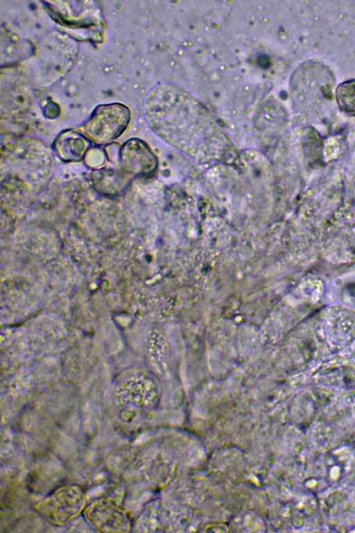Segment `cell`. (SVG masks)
<instances>
[{"label":"cell","mask_w":355,"mask_h":533,"mask_svg":"<svg viewBox=\"0 0 355 533\" xmlns=\"http://www.w3.org/2000/svg\"><path fill=\"white\" fill-rule=\"evenodd\" d=\"M85 488L78 484L57 487L34 505L35 511L47 522L62 526L83 511L86 502Z\"/></svg>","instance_id":"obj_3"},{"label":"cell","mask_w":355,"mask_h":533,"mask_svg":"<svg viewBox=\"0 0 355 533\" xmlns=\"http://www.w3.org/2000/svg\"><path fill=\"white\" fill-rule=\"evenodd\" d=\"M83 512L85 520L98 532H125L130 529L128 512L110 499L96 500Z\"/></svg>","instance_id":"obj_4"},{"label":"cell","mask_w":355,"mask_h":533,"mask_svg":"<svg viewBox=\"0 0 355 533\" xmlns=\"http://www.w3.org/2000/svg\"><path fill=\"white\" fill-rule=\"evenodd\" d=\"M120 161L124 172L135 176H145L154 171L157 158L149 146L142 140L131 138L120 150Z\"/></svg>","instance_id":"obj_5"},{"label":"cell","mask_w":355,"mask_h":533,"mask_svg":"<svg viewBox=\"0 0 355 533\" xmlns=\"http://www.w3.org/2000/svg\"><path fill=\"white\" fill-rule=\"evenodd\" d=\"M131 119L130 110L119 103L98 105L89 119L73 129L89 142L106 145L119 138L126 130Z\"/></svg>","instance_id":"obj_2"},{"label":"cell","mask_w":355,"mask_h":533,"mask_svg":"<svg viewBox=\"0 0 355 533\" xmlns=\"http://www.w3.org/2000/svg\"><path fill=\"white\" fill-rule=\"evenodd\" d=\"M144 117L161 137L199 157H217L231 150L230 142L208 110L178 86L159 85L145 97Z\"/></svg>","instance_id":"obj_1"},{"label":"cell","mask_w":355,"mask_h":533,"mask_svg":"<svg viewBox=\"0 0 355 533\" xmlns=\"http://www.w3.org/2000/svg\"><path fill=\"white\" fill-rule=\"evenodd\" d=\"M90 142L80 133L72 129L61 133L53 147L57 155L64 162H78L84 159Z\"/></svg>","instance_id":"obj_6"},{"label":"cell","mask_w":355,"mask_h":533,"mask_svg":"<svg viewBox=\"0 0 355 533\" xmlns=\"http://www.w3.org/2000/svg\"><path fill=\"white\" fill-rule=\"evenodd\" d=\"M336 96L340 110L355 116V80H349L340 84Z\"/></svg>","instance_id":"obj_7"},{"label":"cell","mask_w":355,"mask_h":533,"mask_svg":"<svg viewBox=\"0 0 355 533\" xmlns=\"http://www.w3.org/2000/svg\"><path fill=\"white\" fill-rule=\"evenodd\" d=\"M83 160L89 168L100 169L105 164L107 155L102 148L93 147L88 149Z\"/></svg>","instance_id":"obj_8"}]
</instances>
